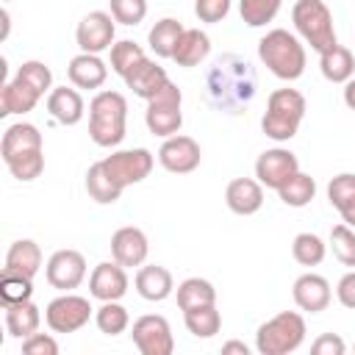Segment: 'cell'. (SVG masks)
Listing matches in <instances>:
<instances>
[{
    "label": "cell",
    "instance_id": "obj_1",
    "mask_svg": "<svg viewBox=\"0 0 355 355\" xmlns=\"http://www.w3.org/2000/svg\"><path fill=\"white\" fill-rule=\"evenodd\" d=\"M255 89H258L255 72L239 55H222L205 78L208 103L225 114H239L252 100Z\"/></svg>",
    "mask_w": 355,
    "mask_h": 355
},
{
    "label": "cell",
    "instance_id": "obj_2",
    "mask_svg": "<svg viewBox=\"0 0 355 355\" xmlns=\"http://www.w3.org/2000/svg\"><path fill=\"white\" fill-rule=\"evenodd\" d=\"M128 100L119 92H97L89 103V136L97 147H116L125 139Z\"/></svg>",
    "mask_w": 355,
    "mask_h": 355
},
{
    "label": "cell",
    "instance_id": "obj_3",
    "mask_svg": "<svg viewBox=\"0 0 355 355\" xmlns=\"http://www.w3.org/2000/svg\"><path fill=\"white\" fill-rule=\"evenodd\" d=\"M258 55L266 64V69L280 80H297L305 72V47L294 33L283 28L269 31L258 42Z\"/></svg>",
    "mask_w": 355,
    "mask_h": 355
},
{
    "label": "cell",
    "instance_id": "obj_4",
    "mask_svg": "<svg viewBox=\"0 0 355 355\" xmlns=\"http://www.w3.org/2000/svg\"><path fill=\"white\" fill-rule=\"evenodd\" d=\"M302 116H305V97L297 89H275L266 100L261 130L275 141H288L297 136Z\"/></svg>",
    "mask_w": 355,
    "mask_h": 355
},
{
    "label": "cell",
    "instance_id": "obj_5",
    "mask_svg": "<svg viewBox=\"0 0 355 355\" xmlns=\"http://www.w3.org/2000/svg\"><path fill=\"white\" fill-rule=\"evenodd\" d=\"M305 341V319L294 311H283L263 322L255 333V349L261 355H288Z\"/></svg>",
    "mask_w": 355,
    "mask_h": 355
},
{
    "label": "cell",
    "instance_id": "obj_6",
    "mask_svg": "<svg viewBox=\"0 0 355 355\" xmlns=\"http://www.w3.org/2000/svg\"><path fill=\"white\" fill-rule=\"evenodd\" d=\"M291 22H294L297 33L316 53H324L333 44H338L336 28H333V14L322 0H297L291 8Z\"/></svg>",
    "mask_w": 355,
    "mask_h": 355
},
{
    "label": "cell",
    "instance_id": "obj_7",
    "mask_svg": "<svg viewBox=\"0 0 355 355\" xmlns=\"http://www.w3.org/2000/svg\"><path fill=\"white\" fill-rule=\"evenodd\" d=\"M180 103H183V94L180 89L169 80L153 100H147V111H144V122L150 128L153 136H161V139H169L180 130L183 125V111H180Z\"/></svg>",
    "mask_w": 355,
    "mask_h": 355
},
{
    "label": "cell",
    "instance_id": "obj_8",
    "mask_svg": "<svg viewBox=\"0 0 355 355\" xmlns=\"http://www.w3.org/2000/svg\"><path fill=\"white\" fill-rule=\"evenodd\" d=\"M92 305L86 297H78V294H61L55 300L47 302L44 308V322L53 333H75L80 330L89 319H92Z\"/></svg>",
    "mask_w": 355,
    "mask_h": 355
},
{
    "label": "cell",
    "instance_id": "obj_9",
    "mask_svg": "<svg viewBox=\"0 0 355 355\" xmlns=\"http://www.w3.org/2000/svg\"><path fill=\"white\" fill-rule=\"evenodd\" d=\"M153 153L144 150V147H136V150H119V153H111L108 158H103V166L108 169V175L122 186H133V183H141L150 172H153Z\"/></svg>",
    "mask_w": 355,
    "mask_h": 355
},
{
    "label": "cell",
    "instance_id": "obj_10",
    "mask_svg": "<svg viewBox=\"0 0 355 355\" xmlns=\"http://www.w3.org/2000/svg\"><path fill=\"white\" fill-rule=\"evenodd\" d=\"M133 344L139 347L141 355H172L175 349V338H172V327L164 316L158 313H147L139 316L133 322V333H130Z\"/></svg>",
    "mask_w": 355,
    "mask_h": 355
},
{
    "label": "cell",
    "instance_id": "obj_11",
    "mask_svg": "<svg viewBox=\"0 0 355 355\" xmlns=\"http://www.w3.org/2000/svg\"><path fill=\"white\" fill-rule=\"evenodd\" d=\"M300 172V161L291 150H283V147H272V150H263L255 161V178L261 186L266 189H280L283 183H288L294 175Z\"/></svg>",
    "mask_w": 355,
    "mask_h": 355
},
{
    "label": "cell",
    "instance_id": "obj_12",
    "mask_svg": "<svg viewBox=\"0 0 355 355\" xmlns=\"http://www.w3.org/2000/svg\"><path fill=\"white\" fill-rule=\"evenodd\" d=\"M200 144L191 139V136H169L164 139L161 150H158V161L166 172H175V175H186V172H194L200 166Z\"/></svg>",
    "mask_w": 355,
    "mask_h": 355
},
{
    "label": "cell",
    "instance_id": "obj_13",
    "mask_svg": "<svg viewBox=\"0 0 355 355\" xmlns=\"http://www.w3.org/2000/svg\"><path fill=\"white\" fill-rule=\"evenodd\" d=\"M114 17L105 11H89L75 31L80 53H103L114 44Z\"/></svg>",
    "mask_w": 355,
    "mask_h": 355
},
{
    "label": "cell",
    "instance_id": "obj_14",
    "mask_svg": "<svg viewBox=\"0 0 355 355\" xmlns=\"http://www.w3.org/2000/svg\"><path fill=\"white\" fill-rule=\"evenodd\" d=\"M86 277V258L78 250H58L47 261V283L58 291L78 288Z\"/></svg>",
    "mask_w": 355,
    "mask_h": 355
},
{
    "label": "cell",
    "instance_id": "obj_15",
    "mask_svg": "<svg viewBox=\"0 0 355 355\" xmlns=\"http://www.w3.org/2000/svg\"><path fill=\"white\" fill-rule=\"evenodd\" d=\"M128 291V275H125V266L122 263H111V261H103L94 266L92 277H89V294L100 302H111V300H122Z\"/></svg>",
    "mask_w": 355,
    "mask_h": 355
},
{
    "label": "cell",
    "instance_id": "obj_16",
    "mask_svg": "<svg viewBox=\"0 0 355 355\" xmlns=\"http://www.w3.org/2000/svg\"><path fill=\"white\" fill-rule=\"evenodd\" d=\"M147 252H150V241H147L144 230H139L133 225L119 227L111 236V255L122 266H141L147 261Z\"/></svg>",
    "mask_w": 355,
    "mask_h": 355
},
{
    "label": "cell",
    "instance_id": "obj_17",
    "mask_svg": "<svg viewBox=\"0 0 355 355\" xmlns=\"http://www.w3.org/2000/svg\"><path fill=\"white\" fill-rule=\"evenodd\" d=\"M291 297L297 302L300 311H308V313H319L330 305V283L322 277V275H300L294 280V288H291Z\"/></svg>",
    "mask_w": 355,
    "mask_h": 355
},
{
    "label": "cell",
    "instance_id": "obj_18",
    "mask_svg": "<svg viewBox=\"0 0 355 355\" xmlns=\"http://www.w3.org/2000/svg\"><path fill=\"white\" fill-rule=\"evenodd\" d=\"M42 150V133L36 125L31 122H17L11 128H6L3 133V141H0V155L3 161H14L19 155H28V153H39Z\"/></svg>",
    "mask_w": 355,
    "mask_h": 355
},
{
    "label": "cell",
    "instance_id": "obj_19",
    "mask_svg": "<svg viewBox=\"0 0 355 355\" xmlns=\"http://www.w3.org/2000/svg\"><path fill=\"white\" fill-rule=\"evenodd\" d=\"M125 83H128V89H133L136 97H141V100H153V97L169 83V75H166V69H164L161 64L144 58L141 64H136V67L128 72Z\"/></svg>",
    "mask_w": 355,
    "mask_h": 355
},
{
    "label": "cell",
    "instance_id": "obj_20",
    "mask_svg": "<svg viewBox=\"0 0 355 355\" xmlns=\"http://www.w3.org/2000/svg\"><path fill=\"white\" fill-rule=\"evenodd\" d=\"M67 75L78 89H100L108 78V67L97 53H80L69 61Z\"/></svg>",
    "mask_w": 355,
    "mask_h": 355
},
{
    "label": "cell",
    "instance_id": "obj_21",
    "mask_svg": "<svg viewBox=\"0 0 355 355\" xmlns=\"http://www.w3.org/2000/svg\"><path fill=\"white\" fill-rule=\"evenodd\" d=\"M225 200H227V208L239 216H250L255 214L261 205H263V189L258 180L252 178H236L227 183V191H225Z\"/></svg>",
    "mask_w": 355,
    "mask_h": 355
},
{
    "label": "cell",
    "instance_id": "obj_22",
    "mask_svg": "<svg viewBox=\"0 0 355 355\" xmlns=\"http://www.w3.org/2000/svg\"><path fill=\"white\" fill-rule=\"evenodd\" d=\"M39 97H42V94H39L28 80H22V78L17 75L14 80L3 83V92H0V116L28 114V111L36 108Z\"/></svg>",
    "mask_w": 355,
    "mask_h": 355
},
{
    "label": "cell",
    "instance_id": "obj_23",
    "mask_svg": "<svg viewBox=\"0 0 355 355\" xmlns=\"http://www.w3.org/2000/svg\"><path fill=\"white\" fill-rule=\"evenodd\" d=\"M47 111L55 122L61 125H78L83 119V97L75 92V89H67V86H58L47 94Z\"/></svg>",
    "mask_w": 355,
    "mask_h": 355
},
{
    "label": "cell",
    "instance_id": "obj_24",
    "mask_svg": "<svg viewBox=\"0 0 355 355\" xmlns=\"http://www.w3.org/2000/svg\"><path fill=\"white\" fill-rule=\"evenodd\" d=\"M136 291H139L144 300H150V302L166 300V297L175 291V283H172L169 269H164V266H158V263L141 266V269L136 272Z\"/></svg>",
    "mask_w": 355,
    "mask_h": 355
},
{
    "label": "cell",
    "instance_id": "obj_25",
    "mask_svg": "<svg viewBox=\"0 0 355 355\" xmlns=\"http://www.w3.org/2000/svg\"><path fill=\"white\" fill-rule=\"evenodd\" d=\"M211 53V39L208 33H202L200 28H186L175 53H172V61L178 67H197L200 61H205Z\"/></svg>",
    "mask_w": 355,
    "mask_h": 355
},
{
    "label": "cell",
    "instance_id": "obj_26",
    "mask_svg": "<svg viewBox=\"0 0 355 355\" xmlns=\"http://www.w3.org/2000/svg\"><path fill=\"white\" fill-rule=\"evenodd\" d=\"M39 266H42V250H39V244L31 241V239H19V241H14L8 247L3 272H17V275L33 277L39 272Z\"/></svg>",
    "mask_w": 355,
    "mask_h": 355
},
{
    "label": "cell",
    "instance_id": "obj_27",
    "mask_svg": "<svg viewBox=\"0 0 355 355\" xmlns=\"http://www.w3.org/2000/svg\"><path fill=\"white\" fill-rule=\"evenodd\" d=\"M86 191H89V197H92L94 202L111 205V202H116V200L122 197L125 189L108 175V169L103 166V161H97V164H92L89 172H86Z\"/></svg>",
    "mask_w": 355,
    "mask_h": 355
},
{
    "label": "cell",
    "instance_id": "obj_28",
    "mask_svg": "<svg viewBox=\"0 0 355 355\" xmlns=\"http://www.w3.org/2000/svg\"><path fill=\"white\" fill-rule=\"evenodd\" d=\"M319 69L330 83H347L355 72V58L347 47L333 44L330 50L319 53Z\"/></svg>",
    "mask_w": 355,
    "mask_h": 355
},
{
    "label": "cell",
    "instance_id": "obj_29",
    "mask_svg": "<svg viewBox=\"0 0 355 355\" xmlns=\"http://www.w3.org/2000/svg\"><path fill=\"white\" fill-rule=\"evenodd\" d=\"M39 322H42V313L39 308L25 300V302H14V305H6V327L14 338H28L39 330Z\"/></svg>",
    "mask_w": 355,
    "mask_h": 355
},
{
    "label": "cell",
    "instance_id": "obj_30",
    "mask_svg": "<svg viewBox=\"0 0 355 355\" xmlns=\"http://www.w3.org/2000/svg\"><path fill=\"white\" fill-rule=\"evenodd\" d=\"M183 31H186V28H183L178 19L164 17L161 22H155V25L150 28V36H147L150 50H153L158 58H172L178 42H180V36H183Z\"/></svg>",
    "mask_w": 355,
    "mask_h": 355
},
{
    "label": "cell",
    "instance_id": "obj_31",
    "mask_svg": "<svg viewBox=\"0 0 355 355\" xmlns=\"http://www.w3.org/2000/svg\"><path fill=\"white\" fill-rule=\"evenodd\" d=\"M183 319H186V327L194 338H214L222 327V316L216 311V302L214 305H200V308H189L183 311Z\"/></svg>",
    "mask_w": 355,
    "mask_h": 355
},
{
    "label": "cell",
    "instance_id": "obj_32",
    "mask_svg": "<svg viewBox=\"0 0 355 355\" xmlns=\"http://www.w3.org/2000/svg\"><path fill=\"white\" fill-rule=\"evenodd\" d=\"M216 302V288L202 280V277H189L178 286V305L180 311L189 308H200V305H214Z\"/></svg>",
    "mask_w": 355,
    "mask_h": 355
},
{
    "label": "cell",
    "instance_id": "obj_33",
    "mask_svg": "<svg viewBox=\"0 0 355 355\" xmlns=\"http://www.w3.org/2000/svg\"><path fill=\"white\" fill-rule=\"evenodd\" d=\"M277 194H280V200H283L286 205L302 208V205H308V202L316 197V180H313L311 175H305V172H297L288 183H283V186L277 189Z\"/></svg>",
    "mask_w": 355,
    "mask_h": 355
},
{
    "label": "cell",
    "instance_id": "obj_34",
    "mask_svg": "<svg viewBox=\"0 0 355 355\" xmlns=\"http://www.w3.org/2000/svg\"><path fill=\"white\" fill-rule=\"evenodd\" d=\"M324 252H327V244L316 233H300L291 244V255L302 266H319L324 261Z\"/></svg>",
    "mask_w": 355,
    "mask_h": 355
},
{
    "label": "cell",
    "instance_id": "obj_35",
    "mask_svg": "<svg viewBox=\"0 0 355 355\" xmlns=\"http://www.w3.org/2000/svg\"><path fill=\"white\" fill-rule=\"evenodd\" d=\"M147 55H144V50L136 44V42H130V39H122V42H116V44H111V69L125 80L128 78V72L136 67V64H141Z\"/></svg>",
    "mask_w": 355,
    "mask_h": 355
},
{
    "label": "cell",
    "instance_id": "obj_36",
    "mask_svg": "<svg viewBox=\"0 0 355 355\" xmlns=\"http://www.w3.org/2000/svg\"><path fill=\"white\" fill-rule=\"evenodd\" d=\"M94 322H97L100 333H105V336H119V333L128 330L130 316H128V311L119 305V300H111V302H103V305L97 308Z\"/></svg>",
    "mask_w": 355,
    "mask_h": 355
},
{
    "label": "cell",
    "instance_id": "obj_37",
    "mask_svg": "<svg viewBox=\"0 0 355 355\" xmlns=\"http://www.w3.org/2000/svg\"><path fill=\"white\" fill-rule=\"evenodd\" d=\"M31 297H33V277L17 275V272H3V277H0V300L6 305L25 302Z\"/></svg>",
    "mask_w": 355,
    "mask_h": 355
},
{
    "label": "cell",
    "instance_id": "obj_38",
    "mask_svg": "<svg viewBox=\"0 0 355 355\" xmlns=\"http://www.w3.org/2000/svg\"><path fill=\"white\" fill-rule=\"evenodd\" d=\"M280 3L283 0H239V11L250 28H261L277 17Z\"/></svg>",
    "mask_w": 355,
    "mask_h": 355
},
{
    "label": "cell",
    "instance_id": "obj_39",
    "mask_svg": "<svg viewBox=\"0 0 355 355\" xmlns=\"http://www.w3.org/2000/svg\"><path fill=\"white\" fill-rule=\"evenodd\" d=\"M330 247H333V255L344 266L355 269V230L349 225H336L330 230Z\"/></svg>",
    "mask_w": 355,
    "mask_h": 355
},
{
    "label": "cell",
    "instance_id": "obj_40",
    "mask_svg": "<svg viewBox=\"0 0 355 355\" xmlns=\"http://www.w3.org/2000/svg\"><path fill=\"white\" fill-rule=\"evenodd\" d=\"M327 200L336 211H344L349 202H355V175L341 172L327 183Z\"/></svg>",
    "mask_w": 355,
    "mask_h": 355
},
{
    "label": "cell",
    "instance_id": "obj_41",
    "mask_svg": "<svg viewBox=\"0 0 355 355\" xmlns=\"http://www.w3.org/2000/svg\"><path fill=\"white\" fill-rule=\"evenodd\" d=\"M111 17L122 25H139L147 17V0H108Z\"/></svg>",
    "mask_w": 355,
    "mask_h": 355
},
{
    "label": "cell",
    "instance_id": "obj_42",
    "mask_svg": "<svg viewBox=\"0 0 355 355\" xmlns=\"http://www.w3.org/2000/svg\"><path fill=\"white\" fill-rule=\"evenodd\" d=\"M17 75H19L22 80H28L39 94L50 92V86H53V72H50V67L42 64V61H25V64L17 69Z\"/></svg>",
    "mask_w": 355,
    "mask_h": 355
},
{
    "label": "cell",
    "instance_id": "obj_43",
    "mask_svg": "<svg viewBox=\"0 0 355 355\" xmlns=\"http://www.w3.org/2000/svg\"><path fill=\"white\" fill-rule=\"evenodd\" d=\"M230 11V0H194V14L200 22H219Z\"/></svg>",
    "mask_w": 355,
    "mask_h": 355
},
{
    "label": "cell",
    "instance_id": "obj_44",
    "mask_svg": "<svg viewBox=\"0 0 355 355\" xmlns=\"http://www.w3.org/2000/svg\"><path fill=\"white\" fill-rule=\"evenodd\" d=\"M22 352L25 355H58V344L47 333H33V336L22 338Z\"/></svg>",
    "mask_w": 355,
    "mask_h": 355
},
{
    "label": "cell",
    "instance_id": "obj_45",
    "mask_svg": "<svg viewBox=\"0 0 355 355\" xmlns=\"http://www.w3.org/2000/svg\"><path fill=\"white\" fill-rule=\"evenodd\" d=\"M311 352L313 355H344L347 352V344L341 336L336 333H322L313 344H311Z\"/></svg>",
    "mask_w": 355,
    "mask_h": 355
},
{
    "label": "cell",
    "instance_id": "obj_46",
    "mask_svg": "<svg viewBox=\"0 0 355 355\" xmlns=\"http://www.w3.org/2000/svg\"><path fill=\"white\" fill-rule=\"evenodd\" d=\"M336 294H338V302H341L344 308H352V311H355V269L347 272V275L338 280Z\"/></svg>",
    "mask_w": 355,
    "mask_h": 355
},
{
    "label": "cell",
    "instance_id": "obj_47",
    "mask_svg": "<svg viewBox=\"0 0 355 355\" xmlns=\"http://www.w3.org/2000/svg\"><path fill=\"white\" fill-rule=\"evenodd\" d=\"M344 103L355 111V78H349V80H347V86H344Z\"/></svg>",
    "mask_w": 355,
    "mask_h": 355
},
{
    "label": "cell",
    "instance_id": "obj_48",
    "mask_svg": "<svg viewBox=\"0 0 355 355\" xmlns=\"http://www.w3.org/2000/svg\"><path fill=\"white\" fill-rule=\"evenodd\" d=\"M222 352H241V355H247L250 349H247V344H241V341H227V344H222Z\"/></svg>",
    "mask_w": 355,
    "mask_h": 355
},
{
    "label": "cell",
    "instance_id": "obj_49",
    "mask_svg": "<svg viewBox=\"0 0 355 355\" xmlns=\"http://www.w3.org/2000/svg\"><path fill=\"white\" fill-rule=\"evenodd\" d=\"M341 214V219H344V225H349V227H355V202H349L344 211H338Z\"/></svg>",
    "mask_w": 355,
    "mask_h": 355
},
{
    "label": "cell",
    "instance_id": "obj_50",
    "mask_svg": "<svg viewBox=\"0 0 355 355\" xmlns=\"http://www.w3.org/2000/svg\"><path fill=\"white\" fill-rule=\"evenodd\" d=\"M0 19H3V33H0V39H6V36H8V28H11V17H8L6 8L0 11Z\"/></svg>",
    "mask_w": 355,
    "mask_h": 355
}]
</instances>
